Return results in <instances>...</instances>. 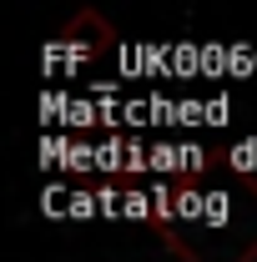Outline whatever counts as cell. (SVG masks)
I'll list each match as a JSON object with an SVG mask.
<instances>
[{"label": "cell", "instance_id": "cell-1", "mask_svg": "<svg viewBox=\"0 0 257 262\" xmlns=\"http://www.w3.org/2000/svg\"><path fill=\"white\" fill-rule=\"evenodd\" d=\"M247 217H257V177H237L232 187H202V166L172 177L152 202V222L172 252L192 247L197 232L207 237V247L192 262H222L217 237H232L242 262H257V227H247Z\"/></svg>", "mask_w": 257, "mask_h": 262}, {"label": "cell", "instance_id": "cell-2", "mask_svg": "<svg viewBox=\"0 0 257 262\" xmlns=\"http://www.w3.org/2000/svg\"><path fill=\"white\" fill-rule=\"evenodd\" d=\"M61 40L71 46V51H81V56H101V51L116 40V31L106 26V15H101V10H81V15H71V20H66Z\"/></svg>", "mask_w": 257, "mask_h": 262}]
</instances>
